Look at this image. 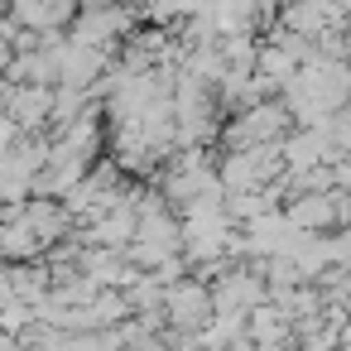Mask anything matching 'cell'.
<instances>
[{"instance_id":"obj_1","label":"cell","mask_w":351,"mask_h":351,"mask_svg":"<svg viewBox=\"0 0 351 351\" xmlns=\"http://www.w3.org/2000/svg\"><path fill=\"white\" fill-rule=\"evenodd\" d=\"M289 106L284 101H260L250 111H236L226 125H221V149L236 154V149H260V145H284L289 140Z\"/></svg>"},{"instance_id":"obj_2","label":"cell","mask_w":351,"mask_h":351,"mask_svg":"<svg viewBox=\"0 0 351 351\" xmlns=\"http://www.w3.org/2000/svg\"><path fill=\"white\" fill-rule=\"evenodd\" d=\"M53 101H58V87H10L5 82V111L25 135H49L53 125Z\"/></svg>"},{"instance_id":"obj_3","label":"cell","mask_w":351,"mask_h":351,"mask_svg":"<svg viewBox=\"0 0 351 351\" xmlns=\"http://www.w3.org/2000/svg\"><path fill=\"white\" fill-rule=\"evenodd\" d=\"M212 303L226 313V308H265V279L255 269H226V279L212 289Z\"/></svg>"},{"instance_id":"obj_4","label":"cell","mask_w":351,"mask_h":351,"mask_svg":"<svg viewBox=\"0 0 351 351\" xmlns=\"http://www.w3.org/2000/svg\"><path fill=\"white\" fill-rule=\"evenodd\" d=\"M212 308H217V303H212V289H207L202 279H183V284H173V289H169V313H173V322L197 327Z\"/></svg>"},{"instance_id":"obj_5","label":"cell","mask_w":351,"mask_h":351,"mask_svg":"<svg viewBox=\"0 0 351 351\" xmlns=\"http://www.w3.org/2000/svg\"><path fill=\"white\" fill-rule=\"evenodd\" d=\"M0 111H5V77H0Z\"/></svg>"}]
</instances>
